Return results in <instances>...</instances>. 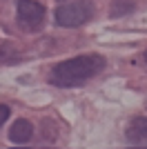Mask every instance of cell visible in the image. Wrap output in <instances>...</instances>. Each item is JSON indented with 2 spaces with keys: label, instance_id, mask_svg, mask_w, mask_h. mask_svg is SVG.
I'll list each match as a JSON object with an SVG mask.
<instances>
[{
  "label": "cell",
  "instance_id": "cell-6",
  "mask_svg": "<svg viewBox=\"0 0 147 149\" xmlns=\"http://www.w3.org/2000/svg\"><path fill=\"white\" fill-rule=\"evenodd\" d=\"M125 0H114V7H111V16H123V13H127L134 9V2H127V5H123Z\"/></svg>",
  "mask_w": 147,
  "mask_h": 149
},
{
  "label": "cell",
  "instance_id": "cell-4",
  "mask_svg": "<svg viewBox=\"0 0 147 149\" xmlns=\"http://www.w3.org/2000/svg\"><path fill=\"white\" fill-rule=\"evenodd\" d=\"M31 136H34V125L29 120H16L11 125V129H9V140L13 145H24L29 143Z\"/></svg>",
  "mask_w": 147,
  "mask_h": 149
},
{
  "label": "cell",
  "instance_id": "cell-3",
  "mask_svg": "<svg viewBox=\"0 0 147 149\" xmlns=\"http://www.w3.org/2000/svg\"><path fill=\"white\" fill-rule=\"evenodd\" d=\"M18 20L27 29H40L45 22V7L34 0H18Z\"/></svg>",
  "mask_w": 147,
  "mask_h": 149
},
{
  "label": "cell",
  "instance_id": "cell-5",
  "mask_svg": "<svg viewBox=\"0 0 147 149\" xmlns=\"http://www.w3.org/2000/svg\"><path fill=\"white\" fill-rule=\"evenodd\" d=\"M127 140L132 145H145L147 143V118H136L127 127Z\"/></svg>",
  "mask_w": 147,
  "mask_h": 149
},
{
  "label": "cell",
  "instance_id": "cell-1",
  "mask_svg": "<svg viewBox=\"0 0 147 149\" xmlns=\"http://www.w3.org/2000/svg\"><path fill=\"white\" fill-rule=\"evenodd\" d=\"M105 69V58L98 54H87V56H76L69 60L60 62L51 69L49 74V82L54 87H80L87 80H92L94 76H98Z\"/></svg>",
  "mask_w": 147,
  "mask_h": 149
},
{
  "label": "cell",
  "instance_id": "cell-8",
  "mask_svg": "<svg viewBox=\"0 0 147 149\" xmlns=\"http://www.w3.org/2000/svg\"><path fill=\"white\" fill-rule=\"evenodd\" d=\"M143 58H145V62H147V51H145V56H143Z\"/></svg>",
  "mask_w": 147,
  "mask_h": 149
},
{
  "label": "cell",
  "instance_id": "cell-2",
  "mask_svg": "<svg viewBox=\"0 0 147 149\" xmlns=\"http://www.w3.org/2000/svg\"><path fill=\"white\" fill-rule=\"evenodd\" d=\"M94 16V5L89 0H71L56 9V22L60 27H80Z\"/></svg>",
  "mask_w": 147,
  "mask_h": 149
},
{
  "label": "cell",
  "instance_id": "cell-7",
  "mask_svg": "<svg viewBox=\"0 0 147 149\" xmlns=\"http://www.w3.org/2000/svg\"><path fill=\"white\" fill-rule=\"evenodd\" d=\"M7 118H9V107L0 105V127H2V123H7Z\"/></svg>",
  "mask_w": 147,
  "mask_h": 149
}]
</instances>
